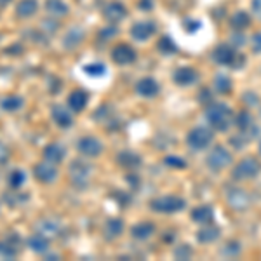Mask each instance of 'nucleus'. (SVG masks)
I'll return each mask as SVG.
<instances>
[{
	"instance_id": "38",
	"label": "nucleus",
	"mask_w": 261,
	"mask_h": 261,
	"mask_svg": "<svg viewBox=\"0 0 261 261\" xmlns=\"http://www.w3.org/2000/svg\"><path fill=\"white\" fill-rule=\"evenodd\" d=\"M117 35V27L115 24H108L99 32V40H110Z\"/></svg>"
},
{
	"instance_id": "17",
	"label": "nucleus",
	"mask_w": 261,
	"mask_h": 261,
	"mask_svg": "<svg viewBox=\"0 0 261 261\" xmlns=\"http://www.w3.org/2000/svg\"><path fill=\"white\" fill-rule=\"evenodd\" d=\"M136 92L143 98H153L159 92V84L153 77H143L136 82Z\"/></svg>"
},
{
	"instance_id": "2",
	"label": "nucleus",
	"mask_w": 261,
	"mask_h": 261,
	"mask_svg": "<svg viewBox=\"0 0 261 261\" xmlns=\"http://www.w3.org/2000/svg\"><path fill=\"white\" fill-rule=\"evenodd\" d=\"M213 60L218 63V65H225V66H231V68H239V66L244 65V56L239 53L235 47H231L228 44L218 45L213 53Z\"/></svg>"
},
{
	"instance_id": "4",
	"label": "nucleus",
	"mask_w": 261,
	"mask_h": 261,
	"mask_svg": "<svg viewBox=\"0 0 261 261\" xmlns=\"http://www.w3.org/2000/svg\"><path fill=\"white\" fill-rule=\"evenodd\" d=\"M92 167L86 161H73L70 164V179L77 188H86L89 185Z\"/></svg>"
},
{
	"instance_id": "41",
	"label": "nucleus",
	"mask_w": 261,
	"mask_h": 261,
	"mask_svg": "<svg viewBox=\"0 0 261 261\" xmlns=\"http://www.w3.org/2000/svg\"><path fill=\"white\" fill-rule=\"evenodd\" d=\"M225 254H226V256H230V258H233V256H239V254H241V246H239L237 242H230V244H226V247H225Z\"/></svg>"
},
{
	"instance_id": "36",
	"label": "nucleus",
	"mask_w": 261,
	"mask_h": 261,
	"mask_svg": "<svg viewBox=\"0 0 261 261\" xmlns=\"http://www.w3.org/2000/svg\"><path fill=\"white\" fill-rule=\"evenodd\" d=\"M214 89L218 92H221V94H226V92H230L231 89V81L226 75H218V77L214 79Z\"/></svg>"
},
{
	"instance_id": "14",
	"label": "nucleus",
	"mask_w": 261,
	"mask_h": 261,
	"mask_svg": "<svg viewBox=\"0 0 261 261\" xmlns=\"http://www.w3.org/2000/svg\"><path fill=\"white\" fill-rule=\"evenodd\" d=\"M77 146H79V151L86 155V157H98V155H101V151H103V143L94 136L82 138V140L77 143Z\"/></svg>"
},
{
	"instance_id": "34",
	"label": "nucleus",
	"mask_w": 261,
	"mask_h": 261,
	"mask_svg": "<svg viewBox=\"0 0 261 261\" xmlns=\"http://www.w3.org/2000/svg\"><path fill=\"white\" fill-rule=\"evenodd\" d=\"M24 181H27V172L21 169H14L9 174L7 183H9V188H21L24 185Z\"/></svg>"
},
{
	"instance_id": "48",
	"label": "nucleus",
	"mask_w": 261,
	"mask_h": 261,
	"mask_svg": "<svg viewBox=\"0 0 261 261\" xmlns=\"http://www.w3.org/2000/svg\"><path fill=\"white\" fill-rule=\"evenodd\" d=\"M9 2H11V0H0V9H2V7H6Z\"/></svg>"
},
{
	"instance_id": "31",
	"label": "nucleus",
	"mask_w": 261,
	"mask_h": 261,
	"mask_svg": "<svg viewBox=\"0 0 261 261\" xmlns=\"http://www.w3.org/2000/svg\"><path fill=\"white\" fill-rule=\"evenodd\" d=\"M218 237H220V228H216V226H205V228H202L199 233H197V239H199V242L202 244L214 242Z\"/></svg>"
},
{
	"instance_id": "47",
	"label": "nucleus",
	"mask_w": 261,
	"mask_h": 261,
	"mask_svg": "<svg viewBox=\"0 0 261 261\" xmlns=\"http://www.w3.org/2000/svg\"><path fill=\"white\" fill-rule=\"evenodd\" d=\"M140 7L143 11H151V7H153V0H140Z\"/></svg>"
},
{
	"instance_id": "22",
	"label": "nucleus",
	"mask_w": 261,
	"mask_h": 261,
	"mask_svg": "<svg viewBox=\"0 0 261 261\" xmlns=\"http://www.w3.org/2000/svg\"><path fill=\"white\" fill-rule=\"evenodd\" d=\"M117 162L125 169H136V167L141 166V157L134 151H122V153L117 155Z\"/></svg>"
},
{
	"instance_id": "19",
	"label": "nucleus",
	"mask_w": 261,
	"mask_h": 261,
	"mask_svg": "<svg viewBox=\"0 0 261 261\" xmlns=\"http://www.w3.org/2000/svg\"><path fill=\"white\" fill-rule=\"evenodd\" d=\"M87 101H89V94L84 89H75L70 92L68 96V107L73 112H82L87 107Z\"/></svg>"
},
{
	"instance_id": "20",
	"label": "nucleus",
	"mask_w": 261,
	"mask_h": 261,
	"mask_svg": "<svg viewBox=\"0 0 261 261\" xmlns=\"http://www.w3.org/2000/svg\"><path fill=\"white\" fill-rule=\"evenodd\" d=\"M65 157H66V151L60 143H49V145L44 148V159L53 164H56V166L65 161Z\"/></svg>"
},
{
	"instance_id": "11",
	"label": "nucleus",
	"mask_w": 261,
	"mask_h": 261,
	"mask_svg": "<svg viewBox=\"0 0 261 261\" xmlns=\"http://www.w3.org/2000/svg\"><path fill=\"white\" fill-rule=\"evenodd\" d=\"M103 18L108 21L110 24L120 23L122 19L127 18V7L122 2H110L105 6L103 9Z\"/></svg>"
},
{
	"instance_id": "24",
	"label": "nucleus",
	"mask_w": 261,
	"mask_h": 261,
	"mask_svg": "<svg viewBox=\"0 0 261 261\" xmlns=\"http://www.w3.org/2000/svg\"><path fill=\"white\" fill-rule=\"evenodd\" d=\"M192 218L193 221L202 223V225H209L214 218V211L211 205H199L192 211Z\"/></svg>"
},
{
	"instance_id": "49",
	"label": "nucleus",
	"mask_w": 261,
	"mask_h": 261,
	"mask_svg": "<svg viewBox=\"0 0 261 261\" xmlns=\"http://www.w3.org/2000/svg\"><path fill=\"white\" fill-rule=\"evenodd\" d=\"M259 153H261V143H259Z\"/></svg>"
},
{
	"instance_id": "15",
	"label": "nucleus",
	"mask_w": 261,
	"mask_h": 261,
	"mask_svg": "<svg viewBox=\"0 0 261 261\" xmlns=\"http://www.w3.org/2000/svg\"><path fill=\"white\" fill-rule=\"evenodd\" d=\"M50 119L54 120V124L60 125L61 129H68L73 124V119H71V113L68 112V108L63 107V105H53L50 108Z\"/></svg>"
},
{
	"instance_id": "5",
	"label": "nucleus",
	"mask_w": 261,
	"mask_h": 261,
	"mask_svg": "<svg viewBox=\"0 0 261 261\" xmlns=\"http://www.w3.org/2000/svg\"><path fill=\"white\" fill-rule=\"evenodd\" d=\"M213 130L207 129V127H195L192 129L190 133H188L187 136V143L188 146H190L192 150L195 151H200V150H205L209 145L213 143Z\"/></svg>"
},
{
	"instance_id": "1",
	"label": "nucleus",
	"mask_w": 261,
	"mask_h": 261,
	"mask_svg": "<svg viewBox=\"0 0 261 261\" xmlns=\"http://www.w3.org/2000/svg\"><path fill=\"white\" fill-rule=\"evenodd\" d=\"M205 117L216 130H228L233 124V112L226 103H213L205 108Z\"/></svg>"
},
{
	"instance_id": "30",
	"label": "nucleus",
	"mask_w": 261,
	"mask_h": 261,
	"mask_svg": "<svg viewBox=\"0 0 261 261\" xmlns=\"http://www.w3.org/2000/svg\"><path fill=\"white\" fill-rule=\"evenodd\" d=\"M0 107L4 108L6 112H18L21 108L24 107V99L21 98V96H7V98L2 99V103H0Z\"/></svg>"
},
{
	"instance_id": "23",
	"label": "nucleus",
	"mask_w": 261,
	"mask_h": 261,
	"mask_svg": "<svg viewBox=\"0 0 261 261\" xmlns=\"http://www.w3.org/2000/svg\"><path fill=\"white\" fill-rule=\"evenodd\" d=\"M122 231H124V223L119 218H110V220L107 221V225H105V237L108 239V241H113V239L120 237Z\"/></svg>"
},
{
	"instance_id": "28",
	"label": "nucleus",
	"mask_w": 261,
	"mask_h": 261,
	"mask_svg": "<svg viewBox=\"0 0 261 261\" xmlns=\"http://www.w3.org/2000/svg\"><path fill=\"white\" fill-rule=\"evenodd\" d=\"M155 231V225L153 223H140V225L133 226V230H130V235H133L134 239H138V241H145V239H148L153 235Z\"/></svg>"
},
{
	"instance_id": "44",
	"label": "nucleus",
	"mask_w": 261,
	"mask_h": 261,
	"mask_svg": "<svg viewBox=\"0 0 261 261\" xmlns=\"http://www.w3.org/2000/svg\"><path fill=\"white\" fill-rule=\"evenodd\" d=\"M252 49H254V53H261V32L254 33L252 35Z\"/></svg>"
},
{
	"instance_id": "43",
	"label": "nucleus",
	"mask_w": 261,
	"mask_h": 261,
	"mask_svg": "<svg viewBox=\"0 0 261 261\" xmlns=\"http://www.w3.org/2000/svg\"><path fill=\"white\" fill-rule=\"evenodd\" d=\"M53 23V21H49V19H44L42 21V28H45V30H47V33H54L58 30V28H60V23H54V24H50Z\"/></svg>"
},
{
	"instance_id": "27",
	"label": "nucleus",
	"mask_w": 261,
	"mask_h": 261,
	"mask_svg": "<svg viewBox=\"0 0 261 261\" xmlns=\"http://www.w3.org/2000/svg\"><path fill=\"white\" fill-rule=\"evenodd\" d=\"M45 11L53 16H66L70 12V7L65 0H45Z\"/></svg>"
},
{
	"instance_id": "46",
	"label": "nucleus",
	"mask_w": 261,
	"mask_h": 261,
	"mask_svg": "<svg viewBox=\"0 0 261 261\" xmlns=\"http://www.w3.org/2000/svg\"><path fill=\"white\" fill-rule=\"evenodd\" d=\"M251 9H252V12H254L256 16H259V18H261V0H252Z\"/></svg>"
},
{
	"instance_id": "25",
	"label": "nucleus",
	"mask_w": 261,
	"mask_h": 261,
	"mask_svg": "<svg viewBox=\"0 0 261 261\" xmlns=\"http://www.w3.org/2000/svg\"><path fill=\"white\" fill-rule=\"evenodd\" d=\"M28 247H30L33 252L44 254V252L49 249V239L37 231V233H33L32 237L28 239Z\"/></svg>"
},
{
	"instance_id": "8",
	"label": "nucleus",
	"mask_w": 261,
	"mask_h": 261,
	"mask_svg": "<svg viewBox=\"0 0 261 261\" xmlns=\"http://www.w3.org/2000/svg\"><path fill=\"white\" fill-rule=\"evenodd\" d=\"M21 239L16 231L7 235L4 241H0V258L2 259H14L21 251Z\"/></svg>"
},
{
	"instance_id": "37",
	"label": "nucleus",
	"mask_w": 261,
	"mask_h": 261,
	"mask_svg": "<svg viewBox=\"0 0 261 261\" xmlns=\"http://www.w3.org/2000/svg\"><path fill=\"white\" fill-rule=\"evenodd\" d=\"M159 49H161L162 54H174L176 50V44L172 42L171 37H164V39H161V42H159Z\"/></svg>"
},
{
	"instance_id": "45",
	"label": "nucleus",
	"mask_w": 261,
	"mask_h": 261,
	"mask_svg": "<svg viewBox=\"0 0 261 261\" xmlns=\"http://www.w3.org/2000/svg\"><path fill=\"white\" fill-rule=\"evenodd\" d=\"M7 161H9V150L6 148V145L0 143V167H2Z\"/></svg>"
},
{
	"instance_id": "7",
	"label": "nucleus",
	"mask_w": 261,
	"mask_h": 261,
	"mask_svg": "<svg viewBox=\"0 0 261 261\" xmlns=\"http://www.w3.org/2000/svg\"><path fill=\"white\" fill-rule=\"evenodd\" d=\"M231 164V153L225 146H216L211 153L207 155V166L213 171H223Z\"/></svg>"
},
{
	"instance_id": "9",
	"label": "nucleus",
	"mask_w": 261,
	"mask_h": 261,
	"mask_svg": "<svg viewBox=\"0 0 261 261\" xmlns=\"http://www.w3.org/2000/svg\"><path fill=\"white\" fill-rule=\"evenodd\" d=\"M33 176H35L37 181L44 185L54 183L58 179V167L56 164L45 161V162H39L35 167H33Z\"/></svg>"
},
{
	"instance_id": "29",
	"label": "nucleus",
	"mask_w": 261,
	"mask_h": 261,
	"mask_svg": "<svg viewBox=\"0 0 261 261\" xmlns=\"http://www.w3.org/2000/svg\"><path fill=\"white\" fill-rule=\"evenodd\" d=\"M39 233L45 235L47 239H54V237H58V235L61 233V228H60V225H58L56 221L44 220L39 225Z\"/></svg>"
},
{
	"instance_id": "39",
	"label": "nucleus",
	"mask_w": 261,
	"mask_h": 261,
	"mask_svg": "<svg viewBox=\"0 0 261 261\" xmlns=\"http://www.w3.org/2000/svg\"><path fill=\"white\" fill-rule=\"evenodd\" d=\"M166 166H169V167H176V169H185L187 167V162L183 161V159H179V157H172V155H169V157H166Z\"/></svg>"
},
{
	"instance_id": "35",
	"label": "nucleus",
	"mask_w": 261,
	"mask_h": 261,
	"mask_svg": "<svg viewBox=\"0 0 261 261\" xmlns=\"http://www.w3.org/2000/svg\"><path fill=\"white\" fill-rule=\"evenodd\" d=\"M84 71H86V75H89V77L98 79L107 73V66H105L103 63H89V65L84 66Z\"/></svg>"
},
{
	"instance_id": "21",
	"label": "nucleus",
	"mask_w": 261,
	"mask_h": 261,
	"mask_svg": "<svg viewBox=\"0 0 261 261\" xmlns=\"http://www.w3.org/2000/svg\"><path fill=\"white\" fill-rule=\"evenodd\" d=\"M28 199H30V195L21 192L19 188H11L9 192L4 193V200H6V204L9 205V207H18V205L24 204Z\"/></svg>"
},
{
	"instance_id": "6",
	"label": "nucleus",
	"mask_w": 261,
	"mask_h": 261,
	"mask_svg": "<svg viewBox=\"0 0 261 261\" xmlns=\"http://www.w3.org/2000/svg\"><path fill=\"white\" fill-rule=\"evenodd\" d=\"M261 171V164L256 161V159H244L235 166L233 172H231V176H233V179L237 181H246V179H252L256 178V176L259 174Z\"/></svg>"
},
{
	"instance_id": "16",
	"label": "nucleus",
	"mask_w": 261,
	"mask_h": 261,
	"mask_svg": "<svg viewBox=\"0 0 261 261\" xmlns=\"http://www.w3.org/2000/svg\"><path fill=\"white\" fill-rule=\"evenodd\" d=\"M172 79H174V82L178 84V86H193L197 81H199V73H197L195 68H190V66H183V68H178L174 71V75H172Z\"/></svg>"
},
{
	"instance_id": "42",
	"label": "nucleus",
	"mask_w": 261,
	"mask_h": 261,
	"mask_svg": "<svg viewBox=\"0 0 261 261\" xmlns=\"http://www.w3.org/2000/svg\"><path fill=\"white\" fill-rule=\"evenodd\" d=\"M200 28V23L199 21H195V19H188V21H185V30H187L188 33H192V32H197Z\"/></svg>"
},
{
	"instance_id": "26",
	"label": "nucleus",
	"mask_w": 261,
	"mask_h": 261,
	"mask_svg": "<svg viewBox=\"0 0 261 261\" xmlns=\"http://www.w3.org/2000/svg\"><path fill=\"white\" fill-rule=\"evenodd\" d=\"M84 35L86 33H84L82 28H71L70 32H66L65 39H63V45L66 49H75L84 40Z\"/></svg>"
},
{
	"instance_id": "13",
	"label": "nucleus",
	"mask_w": 261,
	"mask_h": 261,
	"mask_svg": "<svg viewBox=\"0 0 261 261\" xmlns=\"http://www.w3.org/2000/svg\"><path fill=\"white\" fill-rule=\"evenodd\" d=\"M155 32H157V24L153 21H140V23L130 27V37L138 42L148 40L150 37L155 35Z\"/></svg>"
},
{
	"instance_id": "3",
	"label": "nucleus",
	"mask_w": 261,
	"mask_h": 261,
	"mask_svg": "<svg viewBox=\"0 0 261 261\" xmlns=\"http://www.w3.org/2000/svg\"><path fill=\"white\" fill-rule=\"evenodd\" d=\"M187 202H185L178 195H162L159 199H153L150 204V207L155 213H164V214H171V213H178L183 211Z\"/></svg>"
},
{
	"instance_id": "18",
	"label": "nucleus",
	"mask_w": 261,
	"mask_h": 261,
	"mask_svg": "<svg viewBox=\"0 0 261 261\" xmlns=\"http://www.w3.org/2000/svg\"><path fill=\"white\" fill-rule=\"evenodd\" d=\"M39 12V0H19L16 6V16L19 19H28Z\"/></svg>"
},
{
	"instance_id": "40",
	"label": "nucleus",
	"mask_w": 261,
	"mask_h": 261,
	"mask_svg": "<svg viewBox=\"0 0 261 261\" xmlns=\"http://www.w3.org/2000/svg\"><path fill=\"white\" fill-rule=\"evenodd\" d=\"M192 254H193V251H192V247H188V246H178V249L174 251V256L178 259H190Z\"/></svg>"
},
{
	"instance_id": "10",
	"label": "nucleus",
	"mask_w": 261,
	"mask_h": 261,
	"mask_svg": "<svg viewBox=\"0 0 261 261\" xmlns=\"http://www.w3.org/2000/svg\"><path fill=\"white\" fill-rule=\"evenodd\" d=\"M226 200L228 205L235 211H244L251 205V195L244 188H230L226 192Z\"/></svg>"
},
{
	"instance_id": "12",
	"label": "nucleus",
	"mask_w": 261,
	"mask_h": 261,
	"mask_svg": "<svg viewBox=\"0 0 261 261\" xmlns=\"http://www.w3.org/2000/svg\"><path fill=\"white\" fill-rule=\"evenodd\" d=\"M112 60L122 66L130 65V63L136 61V50L130 47L129 44H119L112 49Z\"/></svg>"
},
{
	"instance_id": "32",
	"label": "nucleus",
	"mask_w": 261,
	"mask_h": 261,
	"mask_svg": "<svg viewBox=\"0 0 261 261\" xmlns=\"http://www.w3.org/2000/svg\"><path fill=\"white\" fill-rule=\"evenodd\" d=\"M249 24H251V16L247 14V12L239 11L231 16V27H233L235 30H244V28H247Z\"/></svg>"
},
{
	"instance_id": "33",
	"label": "nucleus",
	"mask_w": 261,
	"mask_h": 261,
	"mask_svg": "<svg viewBox=\"0 0 261 261\" xmlns=\"http://www.w3.org/2000/svg\"><path fill=\"white\" fill-rule=\"evenodd\" d=\"M235 124H237V127L242 130V133H247L249 129H252V125H254V122H252V115L247 110H242L241 113L237 115V119H235Z\"/></svg>"
}]
</instances>
